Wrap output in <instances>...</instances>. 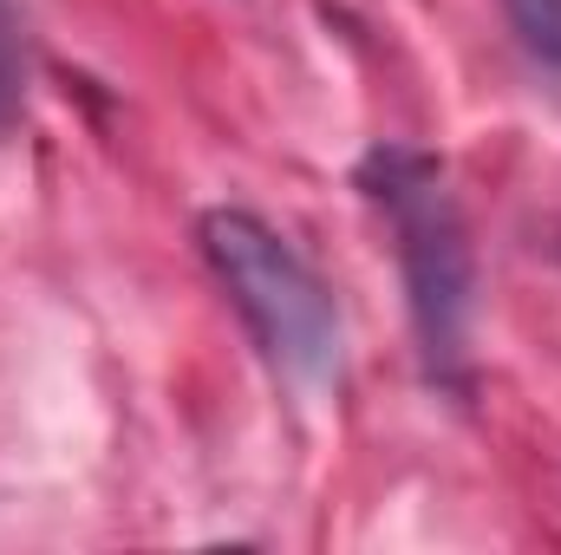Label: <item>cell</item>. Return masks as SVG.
Wrapping results in <instances>:
<instances>
[{"label": "cell", "instance_id": "cell-4", "mask_svg": "<svg viewBox=\"0 0 561 555\" xmlns=\"http://www.w3.org/2000/svg\"><path fill=\"white\" fill-rule=\"evenodd\" d=\"M13 112H20V39L0 7V125H13Z\"/></svg>", "mask_w": 561, "mask_h": 555}, {"label": "cell", "instance_id": "cell-3", "mask_svg": "<svg viewBox=\"0 0 561 555\" xmlns=\"http://www.w3.org/2000/svg\"><path fill=\"white\" fill-rule=\"evenodd\" d=\"M503 13H510L523 53L561 79V0H503Z\"/></svg>", "mask_w": 561, "mask_h": 555}, {"label": "cell", "instance_id": "cell-1", "mask_svg": "<svg viewBox=\"0 0 561 555\" xmlns=\"http://www.w3.org/2000/svg\"><path fill=\"white\" fill-rule=\"evenodd\" d=\"M359 183L386 203L392 229H399V262L412 287V320H419V347L437 380H463V353H470V307H477V262H470V229L463 209L437 170V157L424 150H373Z\"/></svg>", "mask_w": 561, "mask_h": 555}, {"label": "cell", "instance_id": "cell-2", "mask_svg": "<svg viewBox=\"0 0 561 555\" xmlns=\"http://www.w3.org/2000/svg\"><path fill=\"white\" fill-rule=\"evenodd\" d=\"M196 236L268 360L287 380H327L340 366V307L327 281L294 256V242L255 209H209Z\"/></svg>", "mask_w": 561, "mask_h": 555}]
</instances>
